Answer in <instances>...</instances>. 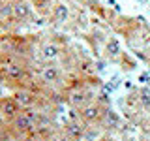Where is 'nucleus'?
I'll return each instance as SVG.
<instances>
[{
	"mask_svg": "<svg viewBox=\"0 0 150 141\" xmlns=\"http://www.w3.org/2000/svg\"><path fill=\"white\" fill-rule=\"evenodd\" d=\"M69 19H71V9H69V6L66 2H62V0H56L53 4V11H51L47 21L53 26H64L66 23H69Z\"/></svg>",
	"mask_w": 150,
	"mask_h": 141,
	"instance_id": "obj_1",
	"label": "nucleus"
},
{
	"mask_svg": "<svg viewBox=\"0 0 150 141\" xmlns=\"http://www.w3.org/2000/svg\"><path fill=\"white\" fill-rule=\"evenodd\" d=\"M11 6H13V17L17 23H28L34 17V9L26 0H11Z\"/></svg>",
	"mask_w": 150,
	"mask_h": 141,
	"instance_id": "obj_2",
	"label": "nucleus"
},
{
	"mask_svg": "<svg viewBox=\"0 0 150 141\" xmlns=\"http://www.w3.org/2000/svg\"><path fill=\"white\" fill-rule=\"evenodd\" d=\"M21 111H23V107L11 98V94H9V96H2V98H0V113L8 119V122H11Z\"/></svg>",
	"mask_w": 150,
	"mask_h": 141,
	"instance_id": "obj_3",
	"label": "nucleus"
},
{
	"mask_svg": "<svg viewBox=\"0 0 150 141\" xmlns=\"http://www.w3.org/2000/svg\"><path fill=\"white\" fill-rule=\"evenodd\" d=\"M103 55H105V58L109 62H118V58L122 55V47L116 38H112V36L107 38V41L103 43Z\"/></svg>",
	"mask_w": 150,
	"mask_h": 141,
	"instance_id": "obj_4",
	"label": "nucleus"
},
{
	"mask_svg": "<svg viewBox=\"0 0 150 141\" xmlns=\"http://www.w3.org/2000/svg\"><path fill=\"white\" fill-rule=\"evenodd\" d=\"M34 8V11L41 19H49L51 11H53V0H28Z\"/></svg>",
	"mask_w": 150,
	"mask_h": 141,
	"instance_id": "obj_5",
	"label": "nucleus"
},
{
	"mask_svg": "<svg viewBox=\"0 0 150 141\" xmlns=\"http://www.w3.org/2000/svg\"><path fill=\"white\" fill-rule=\"evenodd\" d=\"M118 64L122 66V70L131 72V70H135V66H137V60H135L128 51H122V55H120V58H118Z\"/></svg>",
	"mask_w": 150,
	"mask_h": 141,
	"instance_id": "obj_6",
	"label": "nucleus"
},
{
	"mask_svg": "<svg viewBox=\"0 0 150 141\" xmlns=\"http://www.w3.org/2000/svg\"><path fill=\"white\" fill-rule=\"evenodd\" d=\"M51 141H75V139H71L68 134L62 130V126H58L56 128V132L53 134V137H51Z\"/></svg>",
	"mask_w": 150,
	"mask_h": 141,
	"instance_id": "obj_7",
	"label": "nucleus"
},
{
	"mask_svg": "<svg viewBox=\"0 0 150 141\" xmlns=\"http://www.w3.org/2000/svg\"><path fill=\"white\" fill-rule=\"evenodd\" d=\"M98 141H118V139H115L111 134H103V135H101V137L98 139Z\"/></svg>",
	"mask_w": 150,
	"mask_h": 141,
	"instance_id": "obj_8",
	"label": "nucleus"
}]
</instances>
